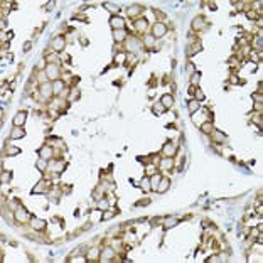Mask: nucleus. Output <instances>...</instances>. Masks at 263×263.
<instances>
[{
    "label": "nucleus",
    "instance_id": "nucleus-10",
    "mask_svg": "<svg viewBox=\"0 0 263 263\" xmlns=\"http://www.w3.org/2000/svg\"><path fill=\"white\" fill-rule=\"evenodd\" d=\"M164 153H165V157H172V155L175 153V147H174V144L167 142V144L164 145Z\"/></svg>",
    "mask_w": 263,
    "mask_h": 263
},
{
    "label": "nucleus",
    "instance_id": "nucleus-32",
    "mask_svg": "<svg viewBox=\"0 0 263 263\" xmlns=\"http://www.w3.org/2000/svg\"><path fill=\"white\" fill-rule=\"evenodd\" d=\"M138 46H140V44H138V40H128V49H138Z\"/></svg>",
    "mask_w": 263,
    "mask_h": 263
},
{
    "label": "nucleus",
    "instance_id": "nucleus-23",
    "mask_svg": "<svg viewBox=\"0 0 263 263\" xmlns=\"http://www.w3.org/2000/svg\"><path fill=\"white\" fill-rule=\"evenodd\" d=\"M201 130H202L204 133H211V132H213V125H211L209 121H206V123L201 125Z\"/></svg>",
    "mask_w": 263,
    "mask_h": 263
},
{
    "label": "nucleus",
    "instance_id": "nucleus-37",
    "mask_svg": "<svg viewBox=\"0 0 263 263\" xmlns=\"http://www.w3.org/2000/svg\"><path fill=\"white\" fill-rule=\"evenodd\" d=\"M71 262H88V258H84V256H73Z\"/></svg>",
    "mask_w": 263,
    "mask_h": 263
},
{
    "label": "nucleus",
    "instance_id": "nucleus-18",
    "mask_svg": "<svg viewBox=\"0 0 263 263\" xmlns=\"http://www.w3.org/2000/svg\"><path fill=\"white\" fill-rule=\"evenodd\" d=\"M199 108H201V105H199V101H197V100H192V101H189V112H191L192 115L197 112Z\"/></svg>",
    "mask_w": 263,
    "mask_h": 263
},
{
    "label": "nucleus",
    "instance_id": "nucleus-14",
    "mask_svg": "<svg viewBox=\"0 0 263 263\" xmlns=\"http://www.w3.org/2000/svg\"><path fill=\"white\" fill-rule=\"evenodd\" d=\"M160 103L164 105L165 108H170V106H172V103H174V98H172L170 95H164L162 98H160Z\"/></svg>",
    "mask_w": 263,
    "mask_h": 263
},
{
    "label": "nucleus",
    "instance_id": "nucleus-40",
    "mask_svg": "<svg viewBox=\"0 0 263 263\" xmlns=\"http://www.w3.org/2000/svg\"><path fill=\"white\" fill-rule=\"evenodd\" d=\"M197 49H201V46H192V47L189 49V54H191V56H192V54H196V52H197Z\"/></svg>",
    "mask_w": 263,
    "mask_h": 263
},
{
    "label": "nucleus",
    "instance_id": "nucleus-4",
    "mask_svg": "<svg viewBox=\"0 0 263 263\" xmlns=\"http://www.w3.org/2000/svg\"><path fill=\"white\" fill-rule=\"evenodd\" d=\"M25 118H27V113L25 112H19L15 115V118H14V125L15 127H22L25 123Z\"/></svg>",
    "mask_w": 263,
    "mask_h": 263
},
{
    "label": "nucleus",
    "instance_id": "nucleus-21",
    "mask_svg": "<svg viewBox=\"0 0 263 263\" xmlns=\"http://www.w3.org/2000/svg\"><path fill=\"white\" fill-rule=\"evenodd\" d=\"M140 187H142L144 191H150V189H152V186H150V179H149V177H144V179L140 181Z\"/></svg>",
    "mask_w": 263,
    "mask_h": 263
},
{
    "label": "nucleus",
    "instance_id": "nucleus-17",
    "mask_svg": "<svg viewBox=\"0 0 263 263\" xmlns=\"http://www.w3.org/2000/svg\"><path fill=\"white\" fill-rule=\"evenodd\" d=\"M113 256H115L113 250L112 248H106V250L103 251V255H101V260H103V262H108V260H112Z\"/></svg>",
    "mask_w": 263,
    "mask_h": 263
},
{
    "label": "nucleus",
    "instance_id": "nucleus-2",
    "mask_svg": "<svg viewBox=\"0 0 263 263\" xmlns=\"http://www.w3.org/2000/svg\"><path fill=\"white\" fill-rule=\"evenodd\" d=\"M110 24H112L113 31H120V29H123V27H125V20H123L121 17L115 15V17H112V19H110Z\"/></svg>",
    "mask_w": 263,
    "mask_h": 263
},
{
    "label": "nucleus",
    "instance_id": "nucleus-13",
    "mask_svg": "<svg viewBox=\"0 0 263 263\" xmlns=\"http://www.w3.org/2000/svg\"><path fill=\"white\" fill-rule=\"evenodd\" d=\"M169 186H170V181H169V179H160L159 187H157V192H165L169 189Z\"/></svg>",
    "mask_w": 263,
    "mask_h": 263
},
{
    "label": "nucleus",
    "instance_id": "nucleus-41",
    "mask_svg": "<svg viewBox=\"0 0 263 263\" xmlns=\"http://www.w3.org/2000/svg\"><path fill=\"white\" fill-rule=\"evenodd\" d=\"M253 100H256V103H262V95H260V93L253 95Z\"/></svg>",
    "mask_w": 263,
    "mask_h": 263
},
{
    "label": "nucleus",
    "instance_id": "nucleus-3",
    "mask_svg": "<svg viewBox=\"0 0 263 263\" xmlns=\"http://www.w3.org/2000/svg\"><path fill=\"white\" fill-rule=\"evenodd\" d=\"M153 37H162L165 32H167V27H165V24H162V22H157V24L153 25Z\"/></svg>",
    "mask_w": 263,
    "mask_h": 263
},
{
    "label": "nucleus",
    "instance_id": "nucleus-34",
    "mask_svg": "<svg viewBox=\"0 0 263 263\" xmlns=\"http://www.w3.org/2000/svg\"><path fill=\"white\" fill-rule=\"evenodd\" d=\"M153 42H155L153 36H147V37H145V44H147V46H153Z\"/></svg>",
    "mask_w": 263,
    "mask_h": 263
},
{
    "label": "nucleus",
    "instance_id": "nucleus-20",
    "mask_svg": "<svg viewBox=\"0 0 263 263\" xmlns=\"http://www.w3.org/2000/svg\"><path fill=\"white\" fill-rule=\"evenodd\" d=\"M159 167L160 169H170V167H172V159H170V157L162 159V160H160V164H159Z\"/></svg>",
    "mask_w": 263,
    "mask_h": 263
},
{
    "label": "nucleus",
    "instance_id": "nucleus-6",
    "mask_svg": "<svg viewBox=\"0 0 263 263\" xmlns=\"http://www.w3.org/2000/svg\"><path fill=\"white\" fill-rule=\"evenodd\" d=\"M31 226L34 228V230H44L46 221H44V219H37V218H32V219H31Z\"/></svg>",
    "mask_w": 263,
    "mask_h": 263
},
{
    "label": "nucleus",
    "instance_id": "nucleus-22",
    "mask_svg": "<svg viewBox=\"0 0 263 263\" xmlns=\"http://www.w3.org/2000/svg\"><path fill=\"white\" fill-rule=\"evenodd\" d=\"M140 12H142V7H138V5H133V7H130V8H128V14H130V17L138 15Z\"/></svg>",
    "mask_w": 263,
    "mask_h": 263
},
{
    "label": "nucleus",
    "instance_id": "nucleus-12",
    "mask_svg": "<svg viewBox=\"0 0 263 263\" xmlns=\"http://www.w3.org/2000/svg\"><path fill=\"white\" fill-rule=\"evenodd\" d=\"M192 29H194V31L204 29V19H202V17H196V19L192 20Z\"/></svg>",
    "mask_w": 263,
    "mask_h": 263
},
{
    "label": "nucleus",
    "instance_id": "nucleus-8",
    "mask_svg": "<svg viewBox=\"0 0 263 263\" xmlns=\"http://www.w3.org/2000/svg\"><path fill=\"white\" fill-rule=\"evenodd\" d=\"M25 135L24 128L22 127H15L14 130H12V133H10V138H14V140H17V138H22V137Z\"/></svg>",
    "mask_w": 263,
    "mask_h": 263
},
{
    "label": "nucleus",
    "instance_id": "nucleus-19",
    "mask_svg": "<svg viewBox=\"0 0 263 263\" xmlns=\"http://www.w3.org/2000/svg\"><path fill=\"white\" fill-rule=\"evenodd\" d=\"M64 88V83L61 80H56L54 83H52V89H54V93H61Z\"/></svg>",
    "mask_w": 263,
    "mask_h": 263
},
{
    "label": "nucleus",
    "instance_id": "nucleus-31",
    "mask_svg": "<svg viewBox=\"0 0 263 263\" xmlns=\"http://www.w3.org/2000/svg\"><path fill=\"white\" fill-rule=\"evenodd\" d=\"M117 214L115 211H106V214L101 216V221H106V219H110V218H113V216Z\"/></svg>",
    "mask_w": 263,
    "mask_h": 263
},
{
    "label": "nucleus",
    "instance_id": "nucleus-45",
    "mask_svg": "<svg viewBox=\"0 0 263 263\" xmlns=\"http://www.w3.org/2000/svg\"><path fill=\"white\" fill-rule=\"evenodd\" d=\"M255 121L258 127H262V117H255Z\"/></svg>",
    "mask_w": 263,
    "mask_h": 263
},
{
    "label": "nucleus",
    "instance_id": "nucleus-11",
    "mask_svg": "<svg viewBox=\"0 0 263 263\" xmlns=\"http://www.w3.org/2000/svg\"><path fill=\"white\" fill-rule=\"evenodd\" d=\"M52 47H54V51H63L64 49V39L63 37H56V39L52 40Z\"/></svg>",
    "mask_w": 263,
    "mask_h": 263
},
{
    "label": "nucleus",
    "instance_id": "nucleus-5",
    "mask_svg": "<svg viewBox=\"0 0 263 263\" xmlns=\"http://www.w3.org/2000/svg\"><path fill=\"white\" fill-rule=\"evenodd\" d=\"M52 91H54V89H52V84H51V83H42V84H40V93H42L44 98H49Z\"/></svg>",
    "mask_w": 263,
    "mask_h": 263
},
{
    "label": "nucleus",
    "instance_id": "nucleus-35",
    "mask_svg": "<svg viewBox=\"0 0 263 263\" xmlns=\"http://www.w3.org/2000/svg\"><path fill=\"white\" fill-rule=\"evenodd\" d=\"M175 223H177V219H172V218H169L167 221H165V228H172Z\"/></svg>",
    "mask_w": 263,
    "mask_h": 263
},
{
    "label": "nucleus",
    "instance_id": "nucleus-29",
    "mask_svg": "<svg viewBox=\"0 0 263 263\" xmlns=\"http://www.w3.org/2000/svg\"><path fill=\"white\" fill-rule=\"evenodd\" d=\"M46 167H47V162L44 159L37 160V169H39V170H46Z\"/></svg>",
    "mask_w": 263,
    "mask_h": 263
},
{
    "label": "nucleus",
    "instance_id": "nucleus-39",
    "mask_svg": "<svg viewBox=\"0 0 263 263\" xmlns=\"http://www.w3.org/2000/svg\"><path fill=\"white\" fill-rule=\"evenodd\" d=\"M214 137H216V140H218V142H223V140H224V135H223V133H219V132H214Z\"/></svg>",
    "mask_w": 263,
    "mask_h": 263
},
{
    "label": "nucleus",
    "instance_id": "nucleus-44",
    "mask_svg": "<svg viewBox=\"0 0 263 263\" xmlns=\"http://www.w3.org/2000/svg\"><path fill=\"white\" fill-rule=\"evenodd\" d=\"M31 47H32V42H25L24 44V51H29Z\"/></svg>",
    "mask_w": 263,
    "mask_h": 263
},
{
    "label": "nucleus",
    "instance_id": "nucleus-1",
    "mask_svg": "<svg viewBox=\"0 0 263 263\" xmlns=\"http://www.w3.org/2000/svg\"><path fill=\"white\" fill-rule=\"evenodd\" d=\"M46 74H47V78L56 81L59 78V68H57V64H47V68H46Z\"/></svg>",
    "mask_w": 263,
    "mask_h": 263
},
{
    "label": "nucleus",
    "instance_id": "nucleus-46",
    "mask_svg": "<svg viewBox=\"0 0 263 263\" xmlns=\"http://www.w3.org/2000/svg\"><path fill=\"white\" fill-rule=\"evenodd\" d=\"M246 15H248V17H250V19H255V12H248Z\"/></svg>",
    "mask_w": 263,
    "mask_h": 263
},
{
    "label": "nucleus",
    "instance_id": "nucleus-26",
    "mask_svg": "<svg viewBox=\"0 0 263 263\" xmlns=\"http://www.w3.org/2000/svg\"><path fill=\"white\" fill-rule=\"evenodd\" d=\"M164 112H165V106H164L162 103H157L155 106H153V113H159L160 115V113H164Z\"/></svg>",
    "mask_w": 263,
    "mask_h": 263
},
{
    "label": "nucleus",
    "instance_id": "nucleus-27",
    "mask_svg": "<svg viewBox=\"0 0 263 263\" xmlns=\"http://www.w3.org/2000/svg\"><path fill=\"white\" fill-rule=\"evenodd\" d=\"M17 153H20V149H17V147H7V155H17Z\"/></svg>",
    "mask_w": 263,
    "mask_h": 263
},
{
    "label": "nucleus",
    "instance_id": "nucleus-24",
    "mask_svg": "<svg viewBox=\"0 0 263 263\" xmlns=\"http://www.w3.org/2000/svg\"><path fill=\"white\" fill-rule=\"evenodd\" d=\"M138 31H145L147 29V20H144V19H140V20H137V25H135Z\"/></svg>",
    "mask_w": 263,
    "mask_h": 263
},
{
    "label": "nucleus",
    "instance_id": "nucleus-9",
    "mask_svg": "<svg viewBox=\"0 0 263 263\" xmlns=\"http://www.w3.org/2000/svg\"><path fill=\"white\" fill-rule=\"evenodd\" d=\"M51 155H52V150H51V147H49V145H46V147H42V149H40V150H39V157H40V159L47 160L49 157H51Z\"/></svg>",
    "mask_w": 263,
    "mask_h": 263
},
{
    "label": "nucleus",
    "instance_id": "nucleus-43",
    "mask_svg": "<svg viewBox=\"0 0 263 263\" xmlns=\"http://www.w3.org/2000/svg\"><path fill=\"white\" fill-rule=\"evenodd\" d=\"M96 255H98V250H93V251H89V260H91V258H95Z\"/></svg>",
    "mask_w": 263,
    "mask_h": 263
},
{
    "label": "nucleus",
    "instance_id": "nucleus-16",
    "mask_svg": "<svg viewBox=\"0 0 263 263\" xmlns=\"http://www.w3.org/2000/svg\"><path fill=\"white\" fill-rule=\"evenodd\" d=\"M127 37V31H123V29H120V31H113V39L115 40H123Z\"/></svg>",
    "mask_w": 263,
    "mask_h": 263
},
{
    "label": "nucleus",
    "instance_id": "nucleus-38",
    "mask_svg": "<svg viewBox=\"0 0 263 263\" xmlns=\"http://www.w3.org/2000/svg\"><path fill=\"white\" fill-rule=\"evenodd\" d=\"M8 181H10V174H8V172H3V174H2V182H8Z\"/></svg>",
    "mask_w": 263,
    "mask_h": 263
},
{
    "label": "nucleus",
    "instance_id": "nucleus-7",
    "mask_svg": "<svg viewBox=\"0 0 263 263\" xmlns=\"http://www.w3.org/2000/svg\"><path fill=\"white\" fill-rule=\"evenodd\" d=\"M27 218H29V214H27V211H25V209L20 207V209H17V211H15V219L19 221V223H24Z\"/></svg>",
    "mask_w": 263,
    "mask_h": 263
},
{
    "label": "nucleus",
    "instance_id": "nucleus-15",
    "mask_svg": "<svg viewBox=\"0 0 263 263\" xmlns=\"http://www.w3.org/2000/svg\"><path fill=\"white\" fill-rule=\"evenodd\" d=\"M160 179H162V177H160L159 174H153V175H152V179H150L152 191H155V192H157V187H159V182H160Z\"/></svg>",
    "mask_w": 263,
    "mask_h": 263
},
{
    "label": "nucleus",
    "instance_id": "nucleus-25",
    "mask_svg": "<svg viewBox=\"0 0 263 263\" xmlns=\"http://www.w3.org/2000/svg\"><path fill=\"white\" fill-rule=\"evenodd\" d=\"M49 167L54 169L56 172H59V170L63 169V164H61V162H49Z\"/></svg>",
    "mask_w": 263,
    "mask_h": 263
},
{
    "label": "nucleus",
    "instance_id": "nucleus-36",
    "mask_svg": "<svg viewBox=\"0 0 263 263\" xmlns=\"http://www.w3.org/2000/svg\"><path fill=\"white\" fill-rule=\"evenodd\" d=\"M194 93H196V96H197V101H199V100H204V93H202V91H201L199 88H197V89H196V91H194Z\"/></svg>",
    "mask_w": 263,
    "mask_h": 263
},
{
    "label": "nucleus",
    "instance_id": "nucleus-33",
    "mask_svg": "<svg viewBox=\"0 0 263 263\" xmlns=\"http://www.w3.org/2000/svg\"><path fill=\"white\" fill-rule=\"evenodd\" d=\"M44 186H46V182H39L37 184V187H34V191L32 192H34V194H36V192H42L44 191Z\"/></svg>",
    "mask_w": 263,
    "mask_h": 263
},
{
    "label": "nucleus",
    "instance_id": "nucleus-42",
    "mask_svg": "<svg viewBox=\"0 0 263 263\" xmlns=\"http://www.w3.org/2000/svg\"><path fill=\"white\" fill-rule=\"evenodd\" d=\"M125 61V54H118L117 56V63H123Z\"/></svg>",
    "mask_w": 263,
    "mask_h": 263
},
{
    "label": "nucleus",
    "instance_id": "nucleus-30",
    "mask_svg": "<svg viewBox=\"0 0 263 263\" xmlns=\"http://www.w3.org/2000/svg\"><path fill=\"white\" fill-rule=\"evenodd\" d=\"M98 209H101V211H106V209H108V201L101 199L100 202H98Z\"/></svg>",
    "mask_w": 263,
    "mask_h": 263
},
{
    "label": "nucleus",
    "instance_id": "nucleus-28",
    "mask_svg": "<svg viewBox=\"0 0 263 263\" xmlns=\"http://www.w3.org/2000/svg\"><path fill=\"white\" fill-rule=\"evenodd\" d=\"M197 83H199V73H194L191 76V84L192 86H197Z\"/></svg>",
    "mask_w": 263,
    "mask_h": 263
}]
</instances>
